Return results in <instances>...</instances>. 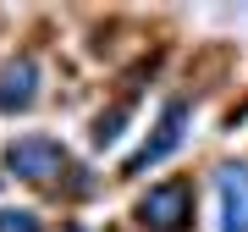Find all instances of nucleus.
Returning <instances> with one entry per match:
<instances>
[{
  "label": "nucleus",
  "instance_id": "1",
  "mask_svg": "<svg viewBox=\"0 0 248 232\" xmlns=\"http://www.w3.org/2000/svg\"><path fill=\"white\" fill-rule=\"evenodd\" d=\"M187 215H193V188H187V182L149 188V199H143V221H149V232H182Z\"/></svg>",
  "mask_w": 248,
  "mask_h": 232
},
{
  "label": "nucleus",
  "instance_id": "2",
  "mask_svg": "<svg viewBox=\"0 0 248 232\" xmlns=\"http://www.w3.org/2000/svg\"><path fill=\"white\" fill-rule=\"evenodd\" d=\"M6 166L17 171V177H28V182H45V177H55V171L66 166V149L55 138H22V144L6 149Z\"/></svg>",
  "mask_w": 248,
  "mask_h": 232
},
{
  "label": "nucleus",
  "instance_id": "3",
  "mask_svg": "<svg viewBox=\"0 0 248 232\" xmlns=\"http://www.w3.org/2000/svg\"><path fill=\"white\" fill-rule=\"evenodd\" d=\"M182 127H187V99H166V111H160V127L149 133V144L127 161V171H143V166H155V161H166L171 149H177V138H182Z\"/></svg>",
  "mask_w": 248,
  "mask_h": 232
},
{
  "label": "nucleus",
  "instance_id": "4",
  "mask_svg": "<svg viewBox=\"0 0 248 232\" xmlns=\"http://www.w3.org/2000/svg\"><path fill=\"white\" fill-rule=\"evenodd\" d=\"M221 205H226V232H248V166H221Z\"/></svg>",
  "mask_w": 248,
  "mask_h": 232
},
{
  "label": "nucleus",
  "instance_id": "5",
  "mask_svg": "<svg viewBox=\"0 0 248 232\" xmlns=\"http://www.w3.org/2000/svg\"><path fill=\"white\" fill-rule=\"evenodd\" d=\"M33 83H39V66L33 61H11L0 72V111H22L33 99Z\"/></svg>",
  "mask_w": 248,
  "mask_h": 232
},
{
  "label": "nucleus",
  "instance_id": "6",
  "mask_svg": "<svg viewBox=\"0 0 248 232\" xmlns=\"http://www.w3.org/2000/svg\"><path fill=\"white\" fill-rule=\"evenodd\" d=\"M0 232H39L33 210H0Z\"/></svg>",
  "mask_w": 248,
  "mask_h": 232
}]
</instances>
